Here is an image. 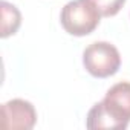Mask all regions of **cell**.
Returning <instances> with one entry per match:
<instances>
[{"mask_svg":"<svg viewBox=\"0 0 130 130\" xmlns=\"http://www.w3.org/2000/svg\"><path fill=\"white\" fill-rule=\"evenodd\" d=\"M101 17L92 0H71L63 6L60 22L69 35L84 37L98 28Z\"/></svg>","mask_w":130,"mask_h":130,"instance_id":"6da1fadb","label":"cell"},{"mask_svg":"<svg viewBox=\"0 0 130 130\" xmlns=\"http://www.w3.org/2000/svg\"><path fill=\"white\" fill-rule=\"evenodd\" d=\"M83 66L95 78H109L121 68V54L109 41H95L83 51Z\"/></svg>","mask_w":130,"mask_h":130,"instance_id":"7a4b0ae2","label":"cell"},{"mask_svg":"<svg viewBox=\"0 0 130 130\" xmlns=\"http://www.w3.org/2000/svg\"><path fill=\"white\" fill-rule=\"evenodd\" d=\"M37 124V110L32 103L14 98L2 104V127L9 130H31Z\"/></svg>","mask_w":130,"mask_h":130,"instance_id":"3957f363","label":"cell"},{"mask_svg":"<svg viewBox=\"0 0 130 130\" xmlns=\"http://www.w3.org/2000/svg\"><path fill=\"white\" fill-rule=\"evenodd\" d=\"M103 104L106 110L122 125V128H127L130 122V83L119 81L113 84L106 92Z\"/></svg>","mask_w":130,"mask_h":130,"instance_id":"277c9868","label":"cell"},{"mask_svg":"<svg viewBox=\"0 0 130 130\" xmlns=\"http://www.w3.org/2000/svg\"><path fill=\"white\" fill-rule=\"evenodd\" d=\"M86 127L89 130H98V128H115V130H124L122 125L106 110L103 101L92 106V109L87 113Z\"/></svg>","mask_w":130,"mask_h":130,"instance_id":"5b68a950","label":"cell"},{"mask_svg":"<svg viewBox=\"0 0 130 130\" xmlns=\"http://www.w3.org/2000/svg\"><path fill=\"white\" fill-rule=\"evenodd\" d=\"M0 8H2V31H0V37L8 38L19 31L22 25V14L17 9V6H14L6 0H2Z\"/></svg>","mask_w":130,"mask_h":130,"instance_id":"8992f818","label":"cell"},{"mask_svg":"<svg viewBox=\"0 0 130 130\" xmlns=\"http://www.w3.org/2000/svg\"><path fill=\"white\" fill-rule=\"evenodd\" d=\"M92 2L103 17H113L122 9L127 0H92Z\"/></svg>","mask_w":130,"mask_h":130,"instance_id":"52a82bcc","label":"cell"}]
</instances>
